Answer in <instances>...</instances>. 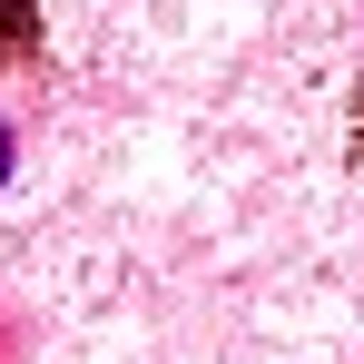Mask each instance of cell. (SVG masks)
Masks as SVG:
<instances>
[{
	"instance_id": "6da1fadb",
	"label": "cell",
	"mask_w": 364,
	"mask_h": 364,
	"mask_svg": "<svg viewBox=\"0 0 364 364\" xmlns=\"http://www.w3.org/2000/svg\"><path fill=\"white\" fill-rule=\"evenodd\" d=\"M10 40H30V0H0V50Z\"/></svg>"
},
{
	"instance_id": "7a4b0ae2",
	"label": "cell",
	"mask_w": 364,
	"mask_h": 364,
	"mask_svg": "<svg viewBox=\"0 0 364 364\" xmlns=\"http://www.w3.org/2000/svg\"><path fill=\"white\" fill-rule=\"evenodd\" d=\"M0 187H10V128H0Z\"/></svg>"
}]
</instances>
